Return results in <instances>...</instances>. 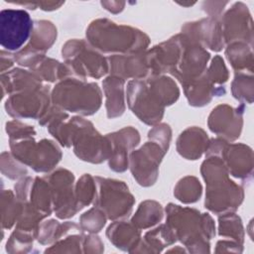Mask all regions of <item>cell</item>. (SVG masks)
<instances>
[{"label": "cell", "mask_w": 254, "mask_h": 254, "mask_svg": "<svg viewBox=\"0 0 254 254\" xmlns=\"http://www.w3.org/2000/svg\"><path fill=\"white\" fill-rule=\"evenodd\" d=\"M201 167L207 185L205 207L216 213L236 209L242 201V190L227 180L226 167L220 158H207Z\"/></svg>", "instance_id": "6da1fadb"}, {"label": "cell", "mask_w": 254, "mask_h": 254, "mask_svg": "<svg viewBox=\"0 0 254 254\" xmlns=\"http://www.w3.org/2000/svg\"><path fill=\"white\" fill-rule=\"evenodd\" d=\"M86 37L94 48L105 53L141 52L149 44V38L141 31L108 20L93 21L86 30Z\"/></svg>", "instance_id": "7a4b0ae2"}, {"label": "cell", "mask_w": 254, "mask_h": 254, "mask_svg": "<svg viewBox=\"0 0 254 254\" xmlns=\"http://www.w3.org/2000/svg\"><path fill=\"white\" fill-rule=\"evenodd\" d=\"M168 222L177 238L187 247H208V240L214 235V224L207 213L183 208L170 203L167 207Z\"/></svg>", "instance_id": "3957f363"}, {"label": "cell", "mask_w": 254, "mask_h": 254, "mask_svg": "<svg viewBox=\"0 0 254 254\" xmlns=\"http://www.w3.org/2000/svg\"><path fill=\"white\" fill-rule=\"evenodd\" d=\"M52 98L59 107L83 115L93 114L101 104L98 85L77 78H65L58 83L53 90Z\"/></svg>", "instance_id": "277c9868"}, {"label": "cell", "mask_w": 254, "mask_h": 254, "mask_svg": "<svg viewBox=\"0 0 254 254\" xmlns=\"http://www.w3.org/2000/svg\"><path fill=\"white\" fill-rule=\"evenodd\" d=\"M12 155L21 163L30 166L36 172H47L56 166L62 158L59 147L50 140L36 144L32 135L10 139Z\"/></svg>", "instance_id": "5b68a950"}, {"label": "cell", "mask_w": 254, "mask_h": 254, "mask_svg": "<svg viewBox=\"0 0 254 254\" xmlns=\"http://www.w3.org/2000/svg\"><path fill=\"white\" fill-rule=\"evenodd\" d=\"M98 187V196L94 204L110 219L126 217L132 210L134 198L123 182L95 178Z\"/></svg>", "instance_id": "8992f818"}, {"label": "cell", "mask_w": 254, "mask_h": 254, "mask_svg": "<svg viewBox=\"0 0 254 254\" xmlns=\"http://www.w3.org/2000/svg\"><path fill=\"white\" fill-rule=\"evenodd\" d=\"M127 95L130 108L142 121L154 124L161 120L166 105L149 79L146 82L130 81Z\"/></svg>", "instance_id": "52a82bcc"}, {"label": "cell", "mask_w": 254, "mask_h": 254, "mask_svg": "<svg viewBox=\"0 0 254 254\" xmlns=\"http://www.w3.org/2000/svg\"><path fill=\"white\" fill-rule=\"evenodd\" d=\"M34 23L25 10L5 9L0 12V44L8 51H18L32 35Z\"/></svg>", "instance_id": "ba28073f"}, {"label": "cell", "mask_w": 254, "mask_h": 254, "mask_svg": "<svg viewBox=\"0 0 254 254\" xmlns=\"http://www.w3.org/2000/svg\"><path fill=\"white\" fill-rule=\"evenodd\" d=\"M65 46L78 54V56L63 55V57L66 60L69 69L81 79H84L85 76L100 77L108 71L106 60L87 47L83 41H69Z\"/></svg>", "instance_id": "9c48e42d"}, {"label": "cell", "mask_w": 254, "mask_h": 254, "mask_svg": "<svg viewBox=\"0 0 254 254\" xmlns=\"http://www.w3.org/2000/svg\"><path fill=\"white\" fill-rule=\"evenodd\" d=\"M49 88L43 86L41 88L26 90L12 94L5 103L7 113L13 117H44L49 111Z\"/></svg>", "instance_id": "30bf717a"}, {"label": "cell", "mask_w": 254, "mask_h": 254, "mask_svg": "<svg viewBox=\"0 0 254 254\" xmlns=\"http://www.w3.org/2000/svg\"><path fill=\"white\" fill-rule=\"evenodd\" d=\"M166 151L154 142L146 143L140 150L131 154V171L142 186H151L158 176V166Z\"/></svg>", "instance_id": "8fae6325"}, {"label": "cell", "mask_w": 254, "mask_h": 254, "mask_svg": "<svg viewBox=\"0 0 254 254\" xmlns=\"http://www.w3.org/2000/svg\"><path fill=\"white\" fill-rule=\"evenodd\" d=\"M54 208L60 218L73 216L79 210L76 198L72 194L73 175L66 170H59L50 177Z\"/></svg>", "instance_id": "7c38bea8"}, {"label": "cell", "mask_w": 254, "mask_h": 254, "mask_svg": "<svg viewBox=\"0 0 254 254\" xmlns=\"http://www.w3.org/2000/svg\"><path fill=\"white\" fill-rule=\"evenodd\" d=\"M112 152L110 156V169L116 172H123L128 168V150L137 146L140 137L136 129L124 128L116 133L107 135Z\"/></svg>", "instance_id": "4fadbf2b"}, {"label": "cell", "mask_w": 254, "mask_h": 254, "mask_svg": "<svg viewBox=\"0 0 254 254\" xmlns=\"http://www.w3.org/2000/svg\"><path fill=\"white\" fill-rule=\"evenodd\" d=\"M110 69L112 73L121 78L133 77L140 79L147 75L149 68L147 56L138 54L133 56L110 57Z\"/></svg>", "instance_id": "5bb4252c"}, {"label": "cell", "mask_w": 254, "mask_h": 254, "mask_svg": "<svg viewBox=\"0 0 254 254\" xmlns=\"http://www.w3.org/2000/svg\"><path fill=\"white\" fill-rule=\"evenodd\" d=\"M1 78L3 96L5 93H19L26 90L43 87L41 83V78L38 76V74L19 68H15L6 73L3 72Z\"/></svg>", "instance_id": "9a60e30c"}, {"label": "cell", "mask_w": 254, "mask_h": 254, "mask_svg": "<svg viewBox=\"0 0 254 254\" xmlns=\"http://www.w3.org/2000/svg\"><path fill=\"white\" fill-rule=\"evenodd\" d=\"M208 139L203 130L199 128H190L181 134L178 139L179 153L189 160L199 158L208 147Z\"/></svg>", "instance_id": "2e32d148"}, {"label": "cell", "mask_w": 254, "mask_h": 254, "mask_svg": "<svg viewBox=\"0 0 254 254\" xmlns=\"http://www.w3.org/2000/svg\"><path fill=\"white\" fill-rule=\"evenodd\" d=\"M123 84L124 79L116 75L109 76L103 81V87L106 94L107 116L109 118L120 116L124 112Z\"/></svg>", "instance_id": "e0dca14e"}, {"label": "cell", "mask_w": 254, "mask_h": 254, "mask_svg": "<svg viewBox=\"0 0 254 254\" xmlns=\"http://www.w3.org/2000/svg\"><path fill=\"white\" fill-rule=\"evenodd\" d=\"M107 236L117 248L129 251V247L137 246L140 233L135 225L117 222L108 227Z\"/></svg>", "instance_id": "ac0fdd59"}, {"label": "cell", "mask_w": 254, "mask_h": 254, "mask_svg": "<svg viewBox=\"0 0 254 254\" xmlns=\"http://www.w3.org/2000/svg\"><path fill=\"white\" fill-rule=\"evenodd\" d=\"M31 35L30 45L27 46L36 52H45L53 45L57 37V29L49 21H37Z\"/></svg>", "instance_id": "d6986e66"}, {"label": "cell", "mask_w": 254, "mask_h": 254, "mask_svg": "<svg viewBox=\"0 0 254 254\" xmlns=\"http://www.w3.org/2000/svg\"><path fill=\"white\" fill-rule=\"evenodd\" d=\"M163 217L161 204L156 201H144L140 204L137 212L132 218V223L138 228H147L156 224Z\"/></svg>", "instance_id": "ffe728a7"}, {"label": "cell", "mask_w": 254, "mask_h": 254, "mask_svg": "<svg viewBox=\"0 0 254 254\" xmlns=\"http://www.w3.org/2000/svg\"><path fill=\"white\" fill-rule=\"evenodd\" d=\"M22 207L21 203L16 200L11 190L2 191V226L3 228H11L17 222Z\"/></svg>", "instance_id": "44dd1931"}, {"label": "cell", "mask_w": 254, "mask_h": 254, "mask_svg": "<svg viewBox=\"0 0 254 254\" xmlns=\"http://www.w3.org/2000/svg\"><path fill=\"white\" fill-rule=\"evenodd\" d=\"M201 186L193 177H187L179 182L176 187L175 195L183 202H194L199 199Z\"/></svg>", "instance_id": "7402d4cb"}, {"label": "cell", "mask_w": 254, "mask_h": 254, "mask_svg": "<svg viewBox=\"0 0 254 254\" xmlns=\"http://www.w3.org/2000/svg\"><path fill=\"white\" fill-rule=\"evenodd\" d=\"M96 194V188L93 184L92 178L89 175H84L78 181L75 190V198L78 208L81 209L85 205L89 204L94 195Z\"/></svg>", "instance_id": "603a6c76"}, {"label": "cell", "mask_w": 254, "mask_h": 254, "mask_svg": "<svg viewBox=\"0 0 254 254\" xmlns=\"http://www.w3.org/2000/svg\"><path fill=\"white\" fill-rule=\"evenodd\" d=\"M32 244H33L32 234L15 228V231L11 234L9 241H7L6 250L10 253L20 252V251L27 252Z\"/></svg>", "instance_id": "cb8c5ba5"}, {"label": "cell", "mask_w": 254, "mask_h": 254, "mask_svg": "<svg viewBox=\"0 0 254 254\" xmlns=\"http://www.w3.org/2000/svg\"><path fill=\"white\" fill-rule=\"evenodd\" d=\"M105 213L98 208H92L85 212L80 218V224L84 231L98 232L105 224Z\"/></svg>", "instance_id": "d4e9b609"}, {"label": "cell", "mask_w": 254, "mask_h": 254, "mask_svg": "<svg viewBox=\"0 0 254 254\" xmlns=\"http://www.w3.org/2000/svg\"><path fill=\"white\" fill-rule=\"evenodd\" d=\"M18 160L7 152L2 153L1 155V170L2 173L5 174L10 179H18L22 176H25L27 174V170L22 167L20 164L17 162Z\"/></svg>", "instance_id": "484cf974"}, {"label": "cell", "mask_w": 254, "mask_h": 254, "mask_svg": "<svg viewBox=\"0 0 254 254\" xmlns=\"http://www.w3.org/2000/svg\"><path fill=\"white\" fill-rule=\"evenodd\" d=\"M240 219L237 216H223L219 219V233L220 235H231L242 239V226Z\"/></svg>", "instance_id": "4316f807"}, {"label": "cell", "mask_w": 254, "mask_h": 254, "mask_svg": "<svg viewBox=\"0 0 254 254\" xmlns=\"http://www.w3.org/2000/svg\"><path fill=\"white\" fill-rule=\"evenodd\" d=\"M206 75L211 83H221L227 80V70L220 57L217 56L213 59L209 68V72L206 73Z\"/></svg>", "instance_id": "83f0119b"}]
</instances>
